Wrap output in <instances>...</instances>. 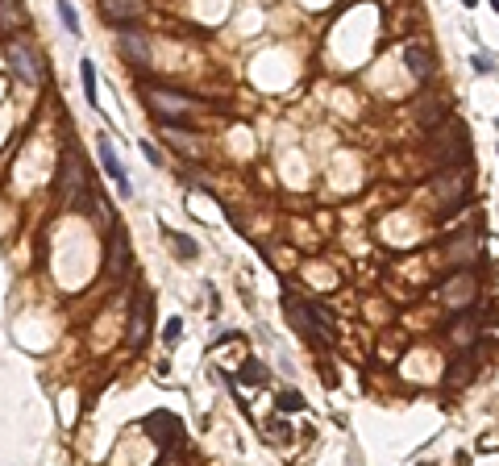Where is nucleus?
<instances>
[{
    "mask_svg": "<svg viewBox=\"0 0 499 466\" xmlns=\"http://www.w3.org/2000/svg\"><path fill=\"white\" fill-rule=\"evenodd\" d=\"M179 338H183V320L171 317V320H166V329H163V342H166V345H175Z\"/></svg>",
    "mask_w": 499,
    "mask_h": 466,
    "instance_id": "obj_16",
    "label": "nucleus"
},
{
    "mask_svg": "<svg viewBox=\"0 0 499 466\" xmlns=\"http://www.w3.org/2000/svg\"><path fill=\"white\" fill-rule=\"evenodd\" d=\"M100 17L109 25H138L146 17V0H100Z\"/></svg>",
    "mask_w": 499,
    "mask_h": 466,
    "instance_id": "obj_4",
    "label": "nucleus"
},
{
    "mask_svg": "<svg viewBox=\"0 0 499 466\" xmlns=\"http://www.w3.org/2000/svg\"><path fill=\"white\" fill-rule=\"evenodd\" d=\"M146 104H150L163 121H179V117L191 113V100L179 96V92H171V88H146Z\"/></svg>",
    "mask_w": 499,
    "mask_h": 466,
    "instance_id": "obj_3",
    "label": "nucleus"
},
{
    "mask_svg": "<svg viewBox=\"0 0 499 466\" xmlns=\"http://www.w3.org/2000/svg\"><path fill=\"white\" fill-rule=\"evenodd\" d=\"M441 295H445L450 308H466V304L475 300V275H458V279H450Z\"/></svg>",
    "mask_w": 499,
    "mask_h": 466,
    "instance_id": "obj_8",
    "label": "nucleus"
},
{
    "mask_svg": "<svg viewBox=\"0 0 499 466\" xmlns=\"http://www.w3.org/2000/svg\"><path fill=\"white\" fill-rule=\"evenodd\" d=\"M4 59H9V67H13V71L21 75V79L29 83V88H38V83H42V71H38V59L29 54V46H21V42H9V50H4Z\"/></svg>",
    "mask_w": 499,
    "mask_h": 466,
    "instance_id": "obj_5",
    "label": "nucleus"
},
{
    "mask_svg": "<svg viewBox=\"0 0 499 466\" xmlns=\"http://www.w3.org/2000/svg\"><path fill=\"white\" fill-rule=\"evenodd\" d=\"M96 150H100V167H104V175L117 183L121 196H129V192H133V183H129V175H125V167H121V158H117V150H113V142H109V138H100V146H96Z\"/></svg>",
    "mask_w": 499,
    "mask_h": 466,
    "instance_id": "obj_6",
    "label": "nucleus"
},
{
    "mask_svg": "<svg viewBox=\"0 0 499 466\" xmlns=\"http://www.w3.org/2000/svg\"><path fill=\"white\" fill-rule=\"evenodd\" d=\"M262 379H266V370H262L254 358H250V363H246V370L238 375V383H262Z\"/></svg>",
    "mask_w": 499,
    "mask_h": 466,
    "instance_id": "obj_15",
    "label": "nucleus"
},
{
    "mask_svg": "<svg viewBox=\"0 0 499 466\" xmlns=\"http://www.w3.org/2000/svg\"><path fill=\"white\" fill-rule=\"evenodd\" d=\"M491 9H495V13H499V0H491Z\"/></svg>",
    "mask_w": 499,
    "mask_h": 466,
    "instance_id": "obj_23",
    "label": "nucleus"
},
{
    "mask_svg": "<svg viewBox=\"0 0 499 466\" xmlns=\"http://www.w3.org/2000/svg\"><path fill=\"white\" fill-rule=\"evenodd\" d=\"M466 192H470V171L466 167H450V171L437 175V200H441L445 213H453L466 200Z\"/></svg>",
    "mask_w": 499,
    "mask_h": 466,
    "instance_id": "obj_2",
    "label": "nucleus"
},
{
    "mask_svg": "<svg viewBox=\"0 0 499 466\" xmlns=\"http://www.w3.org/2000/svg\"><path fill=\"white\" fill-rule=\"evenodd\" d=\"M59 17H63V25H67V34H79V17H75V9L67 4V0H59Z\"/></svg>",
    "mask_w": 499,
    "mask_h": 466,
    "instance_id": "obj_14",
    "label": "nucleus"
},
{
    "mask_svg": "<svg viewBox=\"0 0 499 466\" xmlns=\"http://www.w3.org/2000/svg\"><path fill=\"white\" fill-rule=\"evenodd\" d=\"M279 408H287V412H300V408H304V395L287 388V392H279Z\"/></svg>",
    "mask_w": 499,
    "mask_h": 466,
    "instance_id": "obj_13",
    "label": "nucleus"
},
{
    "mask_svg": "<svg viewBox=\"0 0 499 466\" xmlns=\"http://www.w3.org/2000/svg\"><path fill=\"white\" fill-rule=\"evenodd\" d=\"M59 192H63V200H67L71 208H84V204H88V200H84V192H88V179H84V167H79L75 150H67V154H63V171H59Z\"/></svg>",
    "mask_w": 499,
    "mask_h": 466,
    "instance_id": "obj_1",
    "label": "nucleus"
},
{
    "mask_svg": "<svg viewBox=\"0 0 499 466\" xmlns=\"http://www.w3.org/2000/svg\"><path fill=\"white\" fill-rule=\"evenodd\" d=\"M121 54L133 67H150V38L146 34H121Z\"/></svg>",
    "mask_w": 499,
    "mask_h": 466,
    "instance_id": "obj_7",
    "label": "nucleus"
},
{
    "mask_svg": "<svg viewBox=\"0 0 499 466\" xmlns=\"http://www.w3.org/2000/svg\"><path fill=\"white\" fill-rule=\"evenodd\" d=\"M404 63H408V71L416 75V83H428V75H433V54H428L425 46H412L404 50Z\"/></svg>",
    "mask_w": 499,
    "mask_h": 466,
    "instance_id": "obj_9",
    "label": "nucleus"
},
{
    "mask_svg": "<svg viewBox=\"0 0 499 466\" xmlns=\"http://www.w3.org/2000/svg\"><path fill=\"white\" fill-rule=\"evenodd\" d=\"M470 67H475L478 75H491V71H495V59H491V54H483V50H478L475 59H470Z\"/></svg>",
    "mask_w": 499,
    "mask_h": 466,
    "instance_id": "obj_17",
    "label": "nucleus"
},
{
    "mask_svg": "<svg viewBox=\"0 0 499 466\" xmlns=\"http://www.w3.org/2000/svg\"><path fill=\"white\" fill-rule=\"evenodd\" d=\"M462 4H466V9H475V4H478V0H462Z\"/></svg>",
    "mask_w": 499,
    "mask_h": 466,
    "instance_id": "obj_22",
    "label": "nucleus"
},
{
    "mask_svg": "<svg viewBox=\"0 0 499 466\" xmlns=\"http://www.w3.org/2000/svg\"><path fill=\"white\" fill-rule=\"evenodd\" d=\"M146 313H150V300L138 295V300H133V320H129V345L146 342Z\"/></svg>",
    "mask_w": 499,
    "mask_h": 466,
    "instance_id": "obj_10",
    "label": "nucleus"
},
{
    "mask_svg": "<svg viewBox=\"0 0 499 466\" xmlns=\"http://www.w3.org/2000/svg\"><path fill=\"white\" fill-rule=\"evenodd\" d=\"M79 79H84V96H88V104H100V100H96V63L92 59H79Z\"/></svg>",
    "mask_w": 499,
    "mask_h": 466,
    "instance_id": "obj_12",
    "label": "nucleus"
},
{
    "mask_svg": "<svg viewBox=\"0 0 499 466\" xmlns=\"http://www.w3.org/2000/svg\"><path fill=\"white\" fill-rule=\"evenodd\" d=\"M466 379H470V358H462V363H458V375H453V379H445V383H450V388H462Z\"/></svg>",
    "mask_w": 499,
    "mask_h": 466,
    "instance_id": "obj_20",
    "label": "nucleus"
},
{
    "mask_svg": "<svg viewBox=\"0 0 499 466\" xmlns=\"http://www.w3.org/2000/svg\"><path fill=\"white\" fill-rule=\"evenodd\" d=\"M171 245H175L179 254H188V258H191V254H200V245L191 242V238H183V233H175V238H171Z\"/></svg>",
    "mask_w": 499,
    "mask_h": 466,
    "instance_id": "obj_18",
    "label": "nucleus"
},
{
    "mask_svg": "<svg viewBox=\"0 0 499 466\" xmlns=\"http://www.w3.org/2000/svg\"><path fill=\"white\" fill-rule=\"evenodd\" d=\"M142 154L150 158V167H163V154H158V146H150V142H142Z\"/></svg>",
    "mask_w": 499,
    "mask_h": 466,
    "instance_id": "obj_21",
    "label": "nucleus"
},
{
    "mask_svg": "<svg viewBox=\"0 0 499 466\" xmlns=\"http://www.w3.org/2000/svg\"><path fill=\"white\" fill-rule=\"evenodd\" d=\"M21 25H25L21 0H0V29H4V34H13V29H21Z\"/></svg>",
    "mask_w": 499,
    "mask_h": 466,
    "instance_id": "obj_11",
    "label": "nucleus"
},
{
    "mask_svg": "<svg viewBox=\"0 0 499 466\" xmlns=\"http://www.w3.org/2000/svg\"><path fill=\"white\" fill-rule=\"evenodd\" d=\"M166 138H171V146H175V150H188V154H200V146H196L191 138H183V133H166Z\"/></svg>",
    "mask_w": 499,
    "mask_h": 466,
    "instance_id": "obj_19",
    "label": "nucleus"
}]
</instances>
